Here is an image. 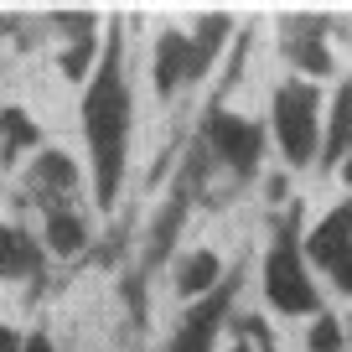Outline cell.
<instances>
[{
	"instance_id": "cell-1",
	"label": "cell",
	"mask_w": 352,
	"mask_h": 352,
	"mask_svg": "<svg viewBox=\"0 0 352 352\" xmlns=\"http://www.w3.org/2000/svg\"><path fill=\"white\" fill-rule=\"evenodd\" d=\"M83 151H88V192L94 208L114 212L124 192V171H130V140H135V94L130 73H124V36H104V57L83 88Z\"/></svg>"
},
{
	"instance_id": "cell-2",
	"label": "cell",
	"mask_w": 352,
	"mask_h": 352,
	"mask_svg": "<svg viewBox=\"0 0 352 352\" xmlns=\"http://www.w3.org/2000/svg\"><path fill=\"white\" fill-rule=\"evenodd\" d=\"M264 130H270V145H275L285 171H311V166H321V140H327V94H321V83L285 73L270 88Z\"/></svg>"
},
{
	"instance_id": "cell-3",
	"label": "cell",
	"mask_w": 352,
	"mask_h": 352,
	"mask_svg": "<svg viewBox=\"0 0 352 352\" xmlns=\"http://www.w3.org/2000/svg\"><path fill=\"white\" fill-rule=\"evenodd\" d=\"M259 296L275 321H311L316 311H327V300H321L327 290H321L316 270L306 259L296 223L270 228V243H264V259H259Z\"/></svg>"
},
{
	"instance_id": "cell-4",
	"label": "cell",
	"mask_w": 352,
	"mask_h": 352,
	"mask_svg": "<svg viewBox=\"0 0 352 352\" xmlns=\"http://www.w3.org/2000/svg\"><path fill=\"white\" fill-rule=\"evenodd\" d=\"M300 243H306V259L316 270L321 290L352 306V197H337L331 208H321L300 228Z\"/></svg>"
},
{
	"instance_id": "cell-5",
	"label": "cell",
	"mask_w": 352,
	"mask_h": 352,
	"mask_svg": "<svg viewBox=\"0 0 352 352\" xmlns=\"http://www.w3.org/2000/svg\"><path fill=\"white\" fill-rule=\"evenodd\" d=\"M202 145H208V155L228 176L249 182V176H259V166H264L270 130H264L259 120H249L243 109H212L208 120H202Z\"/></svg>"
},
{
	"instance_id": "cell-6",
	"label": "cell",
	"mask_w": 352,
	"mask_h": 352,
	"mask_svg": "<svg viewBox=\"0 0 352 352\" xmlns=\"http://www.w3.org/2000/svg\"><path fill=\"white\" fill-rule=\"evenodd\" d=\"M26 187H32L36 208H63V202H78L83 197V171H78L73 151L63 145H42V151L26 161Z\"/></svg>"
},
{
	"instance_id": "cell-7",
	"label": "cell",
	"mask_w": 352,
	"mask_h": 352,
	"mask_svg": "<svg viewBox=\"0 0 352 352\" xmlns=\"http://www.w3.org/2000/svg\"><path fill=\"white\" fill-rule=\"evenodd\" d=\"M223 280H228V264H223V254L208 249V243H187V249L171 259V290H176V300H187V306H202V300L223 296Z\"/></svg>"
},
{
	"instance_id": "cell-8",
	"label": "cell",
	"mask_w": 352,
	"mask_h": 352,
	"mask_svg": "<svg viewBox=\"0 0 352 352\" xmlns=\"http://www.w3.org/2000/svg\"><path fill=\"white\" fill-rule=\"evenodd\" d=\"M151 83L161 99H176L182 88L197 83V73H192V32H176V26H166V32H155V47H151Z\"/></svg>"
},
{
	"instance_id": "cell-9",
	"label": "cell",
	"mask_w": 352,
	"mask_h": 352,
	"mask_svg": "<svg viewBox=\"0 0 352 352\" xmlns=\"http://www.w3.org/2000/svg\"><path fill=\"white\" fill-rule=\"evenodd\" d=\"M36 243H42V254H52V259H78V254L94 243V223H88V212L78 208V202L47 208V212H42V233H36Z\"/></svg>"
},
{
	"instance_id": "cell-10",
	"label": "cell",
	"mask_w": 352,
	"mask_h": 352,
	"mask_svg": "<svg viewBox=\"0 0 352 352\" xmlns=\"http://www.w3.org/2000/svg\"><path fill=\"white\" fill-rule=\"evenodd\" d=\"M42 270V243L36 233H26L21 223H0V280L16 285V280H32Z\"/></svg>"
},
{
	"instance_id": "cell-11",
	"label": "cell",
	"mask_w": 352,
	"mask_h": 352,
	"mask_svg": "<svg viewBox=\"0 0 352 352\" xmlns=\"http://www.w3.org/2000/svg\"><path fill=\"white\" fill-rule=\"evenodd\" d=\"M306 327V352H347L352 347V327L337 316V311H316L311 321H300Z\"/></svg>"
},
{
	"instance_id": "cell-12",
	"label": "cell",
	"mask_w": 352,
	"mask_h": 352,
	"mask_svg": "<svg viewBox=\"0 0 352 352\" xmlns=\"http://www.w3.org/2000/svg\"><path fill=\"white\" fill-rule=\"evenodd\" d=\"M212 352H270V342H264V331L239 327V321H233V337H223Z\"/></svg>"
},
{
	"instance_id": "cell-13",
	"label": "cell",
	"mask_w": 352,
	"mask_h": 352,
	"mask_svg": "<svg viewBox=\"0 0 352 352\" xmlns=\"http://www.w3.org/2000/svg\"><path fill=\"white\" fill-rule=\"evenodd\" d=\"M21 352H57V342L47 331H21Z\"/></svg>"
}]
</instances>
